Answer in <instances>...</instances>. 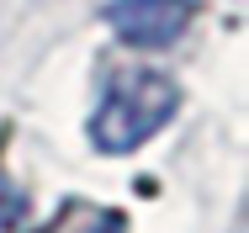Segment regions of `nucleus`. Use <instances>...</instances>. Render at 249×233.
Listing matches in <instances>:
<instances>
[{
  "instance_id": "1",
  "label": "nucleus",
  "mask_w": 249,
  "mask_h": 233,
  "mask_svg": "<svg viewBox=\"0 0 249 233\" xmlns=\"http://www.w3.org/2000/svg\"><path fill=\"white\" fill-rule=\"evenodd\" d=\"M175 106H180V85L170 74H159L149 64H127V69L106 74L85 133H90V143L101 154H133L154 133H164V122L175 117Z\"/></svg>"
},
{
  "instance_id": "2",
  "label": "nucleus",
  "mask_w": 249,
  "mask_h": 233,
  "mask_svg": "<svg viewBox=\"0 0 249 233\" xmlns=\"http://www.w3.org/2000/svg\"><path fill=\"white\" fill-rule=\"evenodd\" d=\"M106 27L133 48H170L191 27V0H111Z\"/></svg>"
},
{
  "instance_id": "3",
  "label": "nucleus",
  "mask_w": 249,
  "mask_h": 233,
  "mask_svg": "<svg viewBox=\"0 0 249 233\" xmlns=\"http://www.w3.org/2000/svg\"><path fill=\"white\" fill-rule=\"evenodd\" d=\"M37 233H127V223H122V212L96 207V201H64Z\"/></svg>"
},
{
  "instance_id": "4",
  "label": "nucleus",
  "mask_w": 249,
  "mask_h": 233,
  "mask_svg": "<svg viewBox=\"0 0 249 233\" xmlns=\"http://www.w3.org/2000/svg\"><path fill=\"white\" fill-rule=\"evenodd\" d=\"M21 212H27V201H21L16 186L0 175V228H16V223H21Z\"/></svg>"
}]
</instances>
